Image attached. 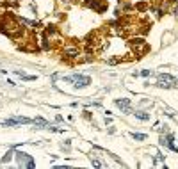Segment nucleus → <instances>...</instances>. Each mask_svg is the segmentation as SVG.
Returning <instances> with one entry per match:
<instances>
[{
	"label": "nucleus",
	"instance_id": "8",
	"mask_svg": "<svg viewBox=\"0 0 178 169\" xmlns=\"http://www.w3.org/2000/svg\"><path fill=\"white\" fill-rule=\"evenodd\" d=\"M13 73H14L16 77H20L21 80H27V82H29V80H36L34 75H25V73H21V71H13Z\"/></svg>",
	"mask_w": 178,
	"mask_h": 169
},
{
	"label": "nucleus",
	"instance_id": "4",
	"mask_svg": "<svg viewBox=\"0 0 178 169\" xmlns=\"http://www.w3.org/2000/svg\"><path fill=\"white\" fill-rule=\"evenodd\" d=\"M27 123H32V119H29L25 116H14V117H9V119L0 121L2 127H14V125H27Z\"/></svg>",
	"mask_w": 178,
	"mask_h": 169
},
{
	"label": "nucleus",
	"instance_id": "1",
	"mask_svg": "<svg viewBox=\"0 0 178 169\" xmlns=\"http://www.w3.org/2000/svg\"><path fill=\"white\" fill-rule=\"evenodd\" d=\"M64 80L66 82H71L75 87H87L89 84H91V77H87V75H80V73H73V75H70V77H64Z\"/></svg>",
	"mask_w": 178,
	"mask_h": 169
},
{
	"label": "nucleus",
	"instance_id": "5",
	"mask_svg": "<svg viewBox=\"0 0 178 169\" xmlns=\"http://www.w3.org/2000/svg\"><path fill=\"white\" fill-rule=\"evenodd\" d=\"M130 46H132V50L137 55H142L144 52H148V45L144 43V39H132L130 41Z\"/></svg>",
	"mask_w": 178,
	"mask_h": 169
},
{
	"label": "nucleus",
	"instance_id": "7",
	"mask_svg": "<svg viewBox=\"0 0 178 169\" xmlns=\"http://www.w3.org/2000/svg\"><path fill=\"white\" fill-rule=\"evenodd\" d=\"M32 123L36 125V128H50V123H48V121H45L43 117H36V119H32Z\"/></svg>",
	"mask_w": 178,
	"mask_h": 169
},
{
	"label": "nucleus",
	"instance_id": "10",
	"mask_svg": "<svg viewBox=\"0 0 178 169\" xmlns=\"http://www.w3.org/2000/svg\"><path fill=\"white\" fill-rule=\"evenodd\" d=\"M11 155H13V151H7V153H5V155H4V157H2V164H5V162H9V160H11V158H13V157H11Z\"/></svg>",
	"mask_w": 178,
	"mask_h": 169
},
{
	"label": "nucleus",
	"instance_id": "6",
	"mask_svg": "<svg viewBox=\"0 0 178 169\" xmlns=\"http://www.w3.org/2000/svg\"><path fill=\"white\" fill-rule=\"evenodd\" d=\"M116 105L121 109V112H125V114H130V112H132V109H130V100H128V98L116 100Z\"/></svg>",
	"mask_w": 178,
	"mask_h": 169
},
{
	"label": "nucleus",
	"instance_id": "12",
	"mask_svg": "<svg viewBox=\"0 0 178 169\" xmlns=\"http://www.w3.org/2000/svg\"><path fill=\"white\" fill-rule=\"evenodd\" d=\"M141 75H142V77H148V75H151V71H150V70H142V71H141Z\"/></svg>",
	"mask_w": 178,
	"mask_h": 169
},
{
	"label": "nucleus",
	"instance_id": "3",
	"mask_svg": "<svg viewBox=\"0 0 178 169\" xmlns=\"http://www.w3.org/2000/svg\"><path fill=\"white\" fill-rule=\"evenodd\" d=\"M176 86H178V80L175 77L167 75V73H160V75H158L157 87H176Z\"/></svg>",
	"mask_w": 178,
	"mask_h": 169
},
{
	"label": "nucleus",
	"instance_id": "2",
	"mask_svg": "<svg viewBox=\"0 0 178 169\" xmlns=\"http://www.w3.org/2000/svg\"><path fill=\"white\" fill-rule=\"evenodd\" d=\"M16 162H18V166L20 167H36V162H34V158L30 157V155H27V153H23V151H16Z\"/></svg>",
	"mask_w": 178,
	"mask_h": 169
},
{
	"label": "nucleus",
	"instance_id": "9",
	"mask_svg": "<svg viewBox=\"0 0 178 169\" xmlns=\"http://www.w3.org/2000/svg\"><path fill=\"white\" fill-rule=\"evenodd\" d=\"M136 117H137V119H141V121H148V119H150V114L139 111V112H136Z\"/></svg>",
	"mask_w": 178,
	"mask_h": 169
},
{
	"label": "nucleus",
	"instance_id": "11",
	"mask_svg": "<svg viewBox=\"0 0 178 169\" xmlns=\"http://www.w3.org/2000/svg\"><path fill=\"white\" fill-rule=\"evenodd\" d=\"M132 137H134L136 141H144V139H146V135H144V133H132Z\"/></svg>",
	"mask_w": 178,
	"mask_h": 169
}]
</instances>
